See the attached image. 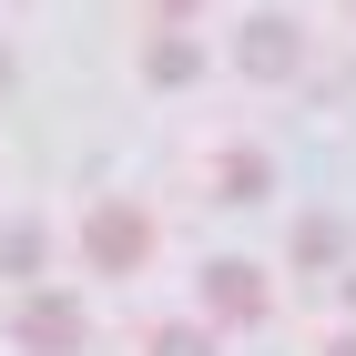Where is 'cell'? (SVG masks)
I'll list each match as a JSON object with an SVG mask.
<instances>
[{
    "instance_id": "cell-1",
    "label": "cell",
    "mask_w": 356,
    "mask_h": 356,
    "mask_svg": "<svg viewBox=\"0 0 356 356\" xmlns=\"http://www.w3.org/2000/svg\"><path fill=\"white\" fill-rule=\"evenodd\" d=\"M21 346L31 356H72V346H82V305H72V296H31L21 305Z\"/></svg>"
},
{
    "instance_id": "cell-2",
    "label": "cell",
    "mask_w": 356,
    "mask_h": 356,
    "mask_svg": "<svg viewBox=\"0 0 356 356\" xmlns=\"http://www.w3.org/2000/svg\"><path fill=\"white\" fill-rule=\"evenodd\" d=\"M143 245H153V224L143 214H122V204H112V214H92V265H143Z\"/></svg>"
},
{
    "instance_id": "cell-3",
    "label": "cell",
    "mask_w": 356,
    "mask_h": 356,
    "mask_svg": "<svg viewBox=\"0 0 356 356\" xmlns=\"http://www.w3.org/2000/svg\"><path fill=\"white\" fill-rule=\"evenodd\" d=\"M204 285H214V316H234V326H254V316H265V285H254V265H214Z\"/></svg>"
},
{
    "instance_id": "cell-4",
    "label": "cell",
    "mask_w": 356,
    "mask_h": 356,
    "mask_svg": "<svg viewBox=\"0 0 356 356\" xmlns=\"http://www.w3.org/2000/svg\"><path fill=\"white\" fill-rule=\"evenodd\" d=\"M245 61L254 72H285V61H296V21H254L245 31Z\"/></svg>"
},
{
    "instance_id": "cell-5",
    "label": "cell",
    "mask_w": 356,
    "mask_h": 356,
    "mask_svg": "<svg viewBox=\"0 0 356 356\" xmlns=\"http://www.w3.org/2000/svg\"><path fill=\"white\" fill-rule=\"evenodd\" d=\"M41 254H51V245H41L31 224H10V234H0V265H10V275H31V265H41Z\"/></svg>"
},
{
    "instance_id": "cell-6",
    "label": "cell",
    "mask_w": 356,
    "mask_h": 356,
    "mask_svg": "<svg viewBox=\"0 0 356 356\" xmlns=\"http://www.w3.org/2000/svg\"><path fill=\"white\" fill-rule=\"evenodd\" d=\"M153 356H214V336H204V326H163V336H153Z\"/></svg>"
},
{
    "instance_id": "cell-7",
    "label": "cell",
    "mask_w": 356,
    "mask_h": 356,
    "mask_svg": "<svg viewBox=\"0 0 356 356\" xmlns=\"http://www.w3.org/2000/svg\"><path fill=\"white\" fill-rule=\"evenodd\" d=\"M336 356H356V336H346V346H336Z\"/></svg>"
},
{
    "instance_id": "cell-8",
    "label": "cell",
    "mask_w": 356,
    "mask_h": 356,
    "mask_svg": "<svg viewBox=\"0 0 356 356\" xmlns=\"http://www.w3.org/2000/svg\"><path fill=\"white\" fill-rule=\"evenodd\" d=\"M346 296H356V275H346Z\"/></svg>"
},
{
    "instance_id": "cell-9",
    "label": "cell",
    "mask_w": 356,
    "mask_h": 356,
    "mask_svg": "<svg viewBox=\"0 0 356 356\" xmlns=\"http://www.w3.org/2000/svg\"><path fill=\"white\" fill-rule=\"evenodd\" d=\"M173 10H184V0H173Z\"/></svg>"
}]
</instances>
